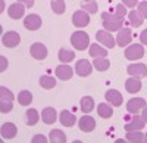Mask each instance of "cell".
Segmentation results:
<instances>
[{"label": "cell", "mask_w": 147, "mask_h": 143, "mask_svg": "<svg viewBox=\"0 0 147 143\" xmlns=\"http://www.w3.org/2000/svg\"><path fill=\"white\" fill-rule=\"evenodd\" d=\"M127 73L132 77H137V78L147 77V65H144V64H131V65L127 66Z\"/></svg>", "instance_id": "obj_6"}, {"label": "cell", "mask_w": 147, "mask_h": 143, "mask_svg": "<svg viewBox=\"0 0 147 143\" xmlns=\"http://www.w3.org/2000/svg\"><path fill=\"white\" fill-rule=\"evenodd\" d=\"M0 61H2V69H0V71H5V68H7V59L5 56H2V58H0Z\"/></svg>", "instance_id": "obj_41"}, {"label": "cell", "mask_w": 147, "mask_h": 143, "mask_svg": "<svg viewBox=\"0 0 147 143\" xmlns=\"http://www.w3.org/2000/svg\"><path fill=\"white\" fill-rule=\"evenodd\" d=\"M87 2H88V0H87Z\"/></svg>", "instance_id": "obj_44"}, {"label": "cell", "mask_w": 147, "mask_h": 143, "mask_svg": "<svg viewBox=\"0 0 147 143\" xmlns=\"http://www.w3.org/2000/svg\"><path fill=\"white\" fill-rule=\"evenodd\" d=\"M24 14H25V7H24V5H22L21 2L10 5L9 9H7V15H9L12 19H21V18L24 16Z\"/></svg>", "instance_id": "obj_14"}, {"label": "cell", "mask_w": 147, "mask_h": 143, "mask_svg": "<svg viewBox=\"0 0 147 143\" xmlns=\"http://www.w3.org/2000/svg\"><path fill=\"white\" fill-rule=\"evenodd\" d=\"M140 40H141V43H143V44H146V46H147V30H144V31L140 34Z\"/></svg>", "instance_id": "obj_39"}, {"label": "cell", "mask_w": 147, "mask_h": 143, "mask_svg": "<svg viewBox=\"0 0 147 143\" xmlns=\"http://www.w3.org/2000/svg\"><path fill=\"white\" fill-rule=\"evenodd\" d=\"M2 43H3L6 47H16V46L21 43V35H19L16 31H7V33L3 34Z\"/></svg>", "instance_id": "obj_5"}, {"label": "cell", "mask_w": 147, "mask_h": 143, "mask_svg": "<svg viewBox=\"0 0 147 143\" xmlns=\"http://www.w3.org/2000/svg\"><path fill=\"white\" fill-rule=\"evenodd\" d=\"M97 114L102 118H110L113 114V109H112V106H109L107 103H100L97 106Z\"/></svg>", "instance_id": "obj_26"}, {"label": "cell", "mask_w": 147, "mask_h": 143, "mask_svg": "<svg viewBox=\"0 0 147 143\" xmlns=\"http://www.w3.org/2000/svg\"><path fill=\"white\" fill-rule=\"evenodd\" d=\"M132 40V33L129 28H121L118 35H116V44L121 46V47H124L127 46L129 41Z\"/></svg>", "instance_id": "obj_12"}, {"label": "cell", "mask_w": 147, "mask_h": 143, "mask_svg": "<svg viewBox=\"0 0 147 143\" xmlns=\"http://www.w3.org/2000/svg\"><path fill=\"white\" fill-rule=\"evenodd\" d=\"M144 140H146V142H147V134H146V136H144Z\"/></svg>", "instance_id": "obj_43"}, {"label": "cell", "mask_w": 147, "mask_h": 143, "mask_svg": "<svg viewBox=\"0 0 147 143\" xmlns=\"http://www.w3.org/2000/svg\"><path fill=\"white\" fill-rule=\"evenodd\" d=\"M82 10L88 12V14H97V10H99V5H97L96 2H93V0H88V2H84L81 5Z\"/></svg>", "instance_id": "obj_35"}, {"label": "cell", "mask_w": 147, "mask_h": 143, "mask_svg": "<svg viewBox=\"0 0 147 143\" xmlns=\"http://www.w3.org/2000/svg\"><path fill=\"white\" fill-rule=\"evenodd\" d=\"M71 43L77 50H85L90 44V37L84 31H75L71 35Z\"/></svg>", "instance_id": "obj_1"}, {"label": "cell", "mask_w": 147, "mask_h": 143, "mask_svg": "<svg viewBox=\"0 0 147 143\" xmlns=\"http://www.w3.org/2000/svg\"><path fill=\"white\" fill-rule=\"evenodd\" d=\"M124 25V21L119 22H113V21H103V27L106 31H119Z\"/></svg>", "instance_id": "obj_32"}, {"label": "cell", "mask_w": 147, "mask_h": 143, "mask_svg": "<svg viewBox=\"0 0 147 143\" xmlns=\"http://www.w3.org/2000/svg\"><path fill=\"white\" fill-rule=\"evenodd\" d=\"M105 98H106V100L110 105H113V106H121L122 105V94L118 90H115V89L107 90L106 94H105Z\"/></svg>", "instance_id": "obj_16"}, {"label": "cell", "mask_w": 147, "mask_h": 143, "mask_svg": "<svg viewBox=\"0 0 147 143\" xmlns=\"http://www.w3.org/2000/svg\"><path fill=\"white\" fill-rule=\"evenodd\" d=\"M49 140H50L52 143H65L66 142V136L63 131H60L59 128H55L50 131V134H49Z\"/></svg>", "instance_id": "obj_25"}, {"label": "cell", "mask_w": 147, "mask_h": 143, "mask_svg": "<svg viewBox=\"0 0 147 143\" xmlns=\"http://www.w3.org/2000/svg\"><path fill=\"white\" fill-rule=\"evenodd\" d=\"M144 125H146L144 118L137 115V114H134V117L131 118V121L125 125V131H131V130H143Z\"/></svg>", "instance_id": "obj_15"}, {"label": "cell", "mask_w": 147, "mask_h": 143, "mask_svg": "<svg viewBox=\"0 0 147 143\" xmlns=\"http://www.w3.org/2000/svg\"><path fill=\"white\" fill-rule=\"evenodd\" d=\"M141 81H140V78H137V77H131V78H128L127 81H125V89H127V91L128 93H138L140 90H141Z\"/></svg>", "instance_id": "obj_18"}, {"label": "cell", "mask_w": 147, "mask_h": 143, "mask_svg": "<svg viewBox=\"0 0 147 143\" xmlns=\"http://www.w3.org/2000/svg\"><path fill=\"white\" fill-rule=\"evenodd\" d=\"M109 66H110V62L106 58H94V68L97 71H106L109 69Z\"/></svg>", "instance_id": "obj_31"}, {"label": "cell", "mask_w": 147, "mask_h": 143, "mask_svg": "<svg viewBox=\"0 0 147 143\" xmlns=\"http://www.w3.org/2000/svg\"><path fill=\"white\" fill-rule=\"evenodd\" d=\"M78 127H80L81 131H84V133H90V131H93V130L96 128V121H94V118H93V117L84 115L82 118H80Z\"/></svg>", "instance_id": "obj_8"}, {"label": "cell", "mask_w": 147, "mask_h": 143, "mask_svg": "<svg viewBox=\"0 0 147 143\" xmlns=\"http://www.w3.org/2000/svg\"><path fill=\"white\" fill-rule=\"evenodd\" d=\"M88 53H90L91 58H106L107 56V50L103 49V47L100 44H97V43L90 46V52Z\"/></svg>", "instance_id": "obj_24"}, {"label": "cell", "mask_w": 147, "mask_h": 143, "mask_svg": "<svg viewBox=\"0 0 147 143\" xmlns=\"http://www.w3.org/2000/svg\"><path fill=\"white\" fill-rule=\"evenodd\" d=\"M128 19H129V24L132 27H140V25H143V21H144V16L140 14L138 10H131V12H128Z\"/></svg>", "instance_id": "obj_22"}, {"label": "cell", "mask_w": 147, "mask_h": 143, "mask_svg": "<svg viewBox=\"0 0 147 143\" xmlns=\"http://www.w3.org/2000/svg\"><path fill=\"white\" fill-rule=\"evenodd\" d=\"M12 100H13L12 91L7 90L6 87H0V111L3 114H7L12 111V108H13Z\"/></svg>", "instance_id": "obj_2"}, {"label": "cell", "mask_w": 147, "mask_h": 143, "mask_svg": "<svg viewBox=\"0 0 147 143\" xmlns=\"http://www.w3.org/2000/svg\"><path fill=\"white\" fill-rule=\"evenodd\" d=\"M37 142H41V143H46L47 142V137L43 136V134H37L32 137V143H37Z\"/></svg>", "instance_id": "obj_37"}, {"label": "cell", "mask_w": 147, "mask_h": 143, "mask_svg": "<svg viewBox=\"0 0 147 143\" xmlns=\"http://www.w3.org/2000/svg\"><path fill=\"white\" fill-rule=\"evenodd\" d=\"M25 115H27V124L28 125H35L37 123H38V120H40V115H38V112H37L35 109H28Z\"/></svg>", "instance_id": "obj_33"}, {"label": "cell", "mask_w": 147, "mask_h": 143, "mask_svg": "<svg viewBox=\"0 0 147 143\" xmlns=\"http://www.w3.org/2000/svg\"><path fill=\"white\" fill-rule=\"evenodd\" d=\"M57 58H59L60 62L68 64V62H71V61H74V59H75V52H74V50H68L66 47H63V49L59 50Z\"/></svg>", "instance_id": "obj_23"}, {"label": "cell", "mask_w": 147, "mask_h": 143, "mask_svg": "<svg viewBox=\"0 0 147 143\" xmlns=\"http://www.w3.org/2000/svg\"><path fill=\"white\" fill-rule=\"evenodd\" d=\"M96 39H97V41H99V43L105 44L106 47H109V49H113L115 44H116L115 39L112 37V34H109L107 31H99V33L96 34Z\"/></svg>", "instance_id": "obj_11"}, {"label": "cell", "mask_w": 147, "mask_h": 143, "mask_svg": "<svg viewBox=\"0 0 147 143\" xmlns=\"http://www.w3.org/2000/svg\"><path fill=\"white\" fill-rule=\"evenodd\" d=\"M30 52H31V56L34 59H38V61H43V59L47 58V47L41 43H34L31 46Z\"/></svg>", "instance_id": "obj_9"}, {"label": "cell", "mask_w": 147, "mask_h": 143, "mask_svg": "<svg viewBox=\"0 0 147 143\" xmlns=\"http://www.w3.org/2000/svg\"><path fill=\"white\" fill-rule=\"evenodd\" d=\"M72 24L75 27H87L88 24H90V15H88V12H85V10H77V12H74V15H72Z\"/></svg>", "instance_id": "obj_3"}, {"label": "cell", "mask_w": 147, "mask_h": 143, "mask_svg": "<svg viewBox=\"0 0 147 143\" xmlns=\"http://www.w3.org/2000/svg\"><path fill=\"white\" fill-rule=\"evenodd\" d=\"M144 56V49L141 44H131L128 49H125V58L128 61H138Z\"/></svg>", "instance_id": "obj_4"}, {"label": "cell", "mask_w": 147, "mask_h": 143, "mask_svg": "<svg viewBox=\"0 0 147 143\" xmlns=\"http://www.w3.org/2000/svg\"><path fill=\"white\" fill-rule=\"evenodd\" d=\"M138 12L144 16V18H147V2H141V3H138Z\"/></svg>", "instance_id": "obj_36"}, {"label": "cell", "mask_w": 147, "mask_h": 143, "mask_svg": "<svg viewBox=\"0 0 147 143\" xmlns=\"http://www.w3.org/2000/svg\"><path fill=\"white\" fill-rule=\"evenodd\" d=\"M81 109H82V112H85V114L91 112V111L94 109V100H93V98L84 96V98L81 99Z\"/></svg>", "instance_id": "obj_27"}, {"label": "cell", "mask_w": 147, "mask_h": 143, "mask_svg": "<svg viewBox=\"0 0 147 143\" xmlns=\"http://www.w3.org/2000/svg\"><path fill=\"white\" fill-rule=\"evenodd\" d=\"M40 86L43 89H46V90H50V89H53L56 86V80L53 77H50V75H43L40 78Z\"/></svg>", "instance_id": "obj_29"}, {"label": "cell", "mask_w": 147, "mask_h": 143, "mask_svg": "<svg viewBox=\"0 0 147 143\" xmlns=\"http://www.w3.org/2000/svg\"><path fill=\"white\" fill-rule=\"evenodd\" d=\"M24 27L30 31H35L41 27V18L38 15H28L24 19Z\"/></svg>", "instance_id": "obj_13"}, {"label": "cell", "mask_w": 147, "mask_h": 143, "mask_svg": "<svg viewBox=\"0 0 147 143\" xmlns=\"http://www.w3.org/2000/svg\"><path fill=\"white\" fill-rule=\"evenodd\" d=\"M72 75H74V73H72V68L69 66V65H66V64H62V65H59L57 68H56V77L59 78V80H71L72 78Z\"/></svg>", "instance_id": "obj_17"}, {"label": "cell", "mask_w": 147, "mask_h": 143, "mask_svg": "<svg viewBox=\"0 0 147 143\" xmlns=\"http://www.w3.org/2000/svg\"><path fill=\"white\" fill-rule=\"evenodd\" d=\"M141 117L144 118V121L147 123V106H144V108H143V115Z\"/></svg>", "instance_id": "obj_42"}, {"label": "cell", "mask_w": 147, "mask_h": 143, "mask_svg": "<svg viewBox=\"0 0 147 143\" xmlns=\"http://www.w3.org/2000/svg\"><path fill=\"white\" fill-rule=\"evenodd\" d=\"M75 71H77V74L80 77H87V75L91 74L93 66L87 59H80V61L77 62V65H75Z\"/></svg>", "instance_id": "obj_10"}, {"label": "cell", "mask_w": 147, "mask_h": 143, "mask_svg": "<svg viewBox=\"0 0 147 143\" xmlns=\"http://www.w3.org/2000/svg\"><path fill=\"white\" fill-rule=\"evenodd\" d=\"M18 102H19V105H22V106H28V105L32 102V94H31L28 90H22V91L18 94Z\"/></svg>", "instance_id": "obj_28"}, {"label": "cell", "mask_w": 147, "mask_h": 143, "mask_svg": "<svg viewBox=\"0 0 147 143\" xmlns=\"http://www.w3.org/2000/svg\"><path fill=\"white\" fill-rule=\"evenodd\" d=\"M127 140H129V142H141V140H144V134L140 131V130H131V131H127Z\"/></svg>", "instance_id": "obj_34"}, {"label": "cell", "mask_w": 147, "mask_h": 143, "mask_svg": "<svg viewBox=\"0 0 147 143\" xmlns=\"http://www.w3.org/2000/svg\"><path fill=\"white\" fill-rule=\"evenodd\" d=\"M77 123V118L74 114H71L69 111H62L60 112V124L65 125V127H72L75 125Z\"/></svg>", "instance_id": "obj_21"}, {"label": "cell", "mask_w": 147, "mask_h": 143, "mask_svg": "<svg viewBox=\"0 0 147 143\" xmlns=\"http://www.w3.org/2000/svg\"><path fill=\"white\" fill-rule=\"evenodd\" d=\"M18 133V128L12 123H5L2 125V137L3 139H13Z\"/></svg>", "instance_id": "obj_19"}, {"label": "cell", "mask_w": 147, "mask_h": 143, "mask_svg": "<svg viewBox=\"0 0 147 143\" xmlns=\"http://www.w3.org/2000/svg\"><path fill=\"white\" fill-rule=\"evenodd\" d=\"M56 117H57V114H56L55 108H50V106H49V108H44L43 112H41V118H43L44 124H53L56 121Z\"/></svg>", "instance_id": "obj_20"}, {"label": "cell", "mask_w": 147, "mask_h": 143, "mask_svg": "<svg viewBox=\"0 0 147 143\" xmlns=\"http://www.w3.org/2000/svg\"><path fill=\"white\" fill-rule=\"evenodd\" d=\"M50 6H52L53 12H55V14H57V15H62L63 12H65V9H66L65 0H52Z\"/></svg>", "instance_id": "obj_30"}, {"label": "cell", "mask_w": 147, "mask_h": 143, "mask_svg": "<svg viewBox=\"0 0 147 143\" xmlns=\"http://www.w3.org/2000/svg\"><path fill=\"white\" fill-rule=\"evenodd\" d=\"M122 2H124V5L128 6V7H134L138 3V0H122Z\"/></svg>", "instance_id": "obj_38"}, {"label": "cell", "mask_w": 147, "mask_h": 143, "mask_svg": "<svg viewBox=\"0 0 147 143\" xmlns=\"http://www.w3.org/2000/svg\"><path fill=\"white\" fill-rule=\"evenodd\" d=\"M146 106V100L143 98H132L127 102V111L129 114H137Z\"/></svg>", "instance_id": "obj_7"}, {"label": "cell", "mask_w": 147, "mask_h": 143, "mask_svg": "<svg viewBox=\"0 0 147 143\" xmlns=\"http://www.w3.org/2000/svg\"><path fill=\"white\" fill-rule=\"evenodd\" d=\"M18 2L24 3L27 7H32V6H34V0H18Z\"/></svg>", "instance_id": "obj_40"}]
</instances>
